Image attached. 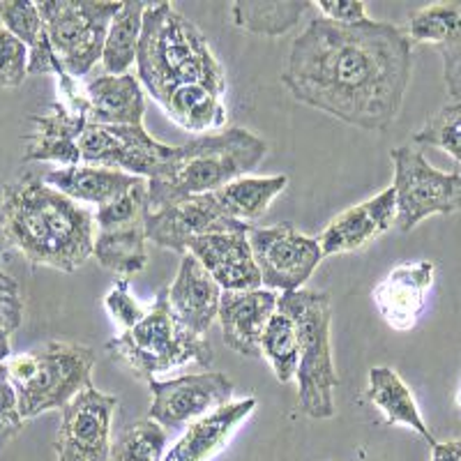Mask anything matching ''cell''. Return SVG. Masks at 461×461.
<instances>
[{"mask_svg": "<svg viewBox=\"0 0 461 461\" xmlns=\"http://www.w3.org/2000/svg\"><path fill=\"white\" fill-rule=\"evenodd\" d=\"M106 351L113 360L134 372V376L150 383L159 374L178 369L189 362L210 369L215 351L205 337L183 330L168 307V291L159 288L155 300L146 307L134 328L106 341Z\"/></svg>", "mask_w": 461, "mask_h": 461, "instance_id": "8992f818", "label": "cell"}, {"mask_svg": "<svg viewBox=\"0 0 461 461\" xmlns=\"http://www.w3.org/2000/svg\"><path fill=\"white\" fill-rule=\"evenodd\" d=\"M431 461H461V438L443 440L431 446Z\"/></svg>", "mask_w": 461, "mask_h": 461, "instance_id": "60d3db41", "label": "cell"}, {"mask_svg": "<svg viewBox=\"0 0 461 461\" xmlns=\"http://www.w3.org/2000/svg\"><path fill=\"white\" fill-rule=\"evenodd\" d=\"M122 3L97 0H42L37 10L44 22L53 53L72 79H84L102 63L111 19Z\"/></svg>", "mask_w": 461, "mask_h": 461, "instance_id": "ba28073f", "label": "cell"}, {"mask_svg": "<svg viewBox=\"0 0 461 461\" xmlns=\"http://www.w3.org/2000/svg\"><path fill=\"white\" fill-rule=\"evenodd\" d=\"M286 187V176H267V178L245 176V178H238L226 185V187H221L212 196H215L217 205H220V210L229 220L252 226V221L266 215V210L270 208V203Z\"/></svg>", "mask_w": 461, "mask_h": 461, "instance_id": "83f0119b", "label": "cell"}, {"mask_svg": "<svg viewBox=\"0 0 461 461\" xmlns=\"http://www.w3.org/2000/svg\"><path fill=\"white\" fill-rule=\"evenodd\" d=\"M224 230H249V226L229 220L212 194L194 196L146 212V240L171 252L187 254V245L194 238L224 233Z\"/></svg>", "mask_w": 461, "mask_h": 461, "instance_id": "9a60e30c", "label": "cell"}, {"mask_svg": "<svg viewBox=\"0 0 461 461\" xmlns=\"http://www.w3.org/2000/svg\"><path fill=\"white\" fill-rule=\"evenodd\" d=\"M261 356L266 357L279 383H291L298 374L300 341L294 319L284 312H275L266 325L261 339Z\"/></svg>", "mask_w": 461, "mask_h": 461, "instance_id": "1f68e13d", "label": "cell"}, {"mask_svg": "<svg viewBox=\"0 0 461 461\" xmlns=\"http://www.w3.org/2000/svg\"><path fill=\"white\" fill-rule=\"evenodd\" d=\"M0 23L28 49V74H53L58 81V95H60L58 102L72 111L88 113L81 86L65 72L53 53L37 3H31V0L0 3Z\"/></svg>", "mask_w": 461, "mask_h": 461, "instance_id": "5bb4252c", "label": "cell"}, {"mask_svg": "<svg viewBox=\"0 0 461 461\" xmlns=\"http://www.w3.org/2000/svg\"><path fill=\"white\" fill-rule=\"evenodd\" d=\"M247 240L267 291H300L323 261L319 240L303 236L288 224L252 226Z\"/></svg>", "mask_w": 461, "mask_h": 461, "instance_id": "30bf717a", "label": "cell"}, {"mask_svg": "<svg viewBox=\"0 0 461 461\" xmlns=\"http://www.w3.org/2000/svg\"><path fill=\"white\" fill-rule=\"evenodd\" d=\"M418 146L440 148L447 152L455 162H461V104L450 102L440 106L425 125L413 134Z\"/></svg>", "mask_w": 461, "mask_h": 461, "instance_id": "836d02e7", "label": "cell"}, {"mask_svg": "<svg viewBox=\"0 0 461 461\" xmlns=\"http://www.w3.org/2000/svg\"><path fill=\"white\" fill-rule=\"evenodd\" d=\"M367 399L381 411L388 425L409 427L415 434L422 436L429 443V447L436 446L434 434L420 413L413 393L393 367H374L369 372Z\"/></svg>", "mask_w": 461, "mask_h": 461, "instance_id": "484cf974", "label": "cell"}, {"mask_svg": "<svg viewBox=\"0 0 461 461\" xmlns=\"http://www.w3.org/2000/svg\"><path fill=\"white\" fill-rule=\"evenodd\" d=\"M397 221V205H394V189H383L381 194L372 196L365 203L344 210L330 224L325 226L316 240L321 245V254L337 257V254L357 252L362 247L383 236Z\"/></svg>", "mask_w": 461, "mask_h": 461, "instance_id": "ac0fdd59", "label": "cell"}, {"mask_svg": "<svg viewBox=\"0 0 461 461\" xmlns=\"http://www.w3.org/2000/svg\"><path fill=\"white\" fill-rule=\"evenodd\" d=\"M394 167V205L402 233L413 230L431 215H452L461 210V173L438 171L418 148L399 146L390 152Z\"/></svg>", "mask_w": 461, "mask_h": 461, "instance_id": "9c48e42d", "label": "cell"}, {"mask_svg": "<svg viewBox=\"0 0 461 461\" xmlns=\"http://www.w3.org/2000/svg\"><path fill=\"white\" fill-rule=\"evenodd\" d=\"M413 72V44L383 22L339 26L314 16L291 44L282 72L294 100L346 125L385 131L402 111Z\"/></svg>", "mask_w": 461, "mask_h": 461, "instance_id": "6da1fadb", "label": "cell"}, {"mask_svg": "<svg viewBox=\"0 0 461 461\" xmlns=\"http://www.w3.org/2000/svg\"><path fill=\"white\" fill-rule=\"evenodd\" d=\"M173 146L152 139L143 125H97L88 122L79 139L81 164L113 168L148 180L171 155Z\"/></svg>", "mask_w": 461, "mask_h": 461, "instance_id": "8fae6325", "label": "cell"}, {"mask_svg": "<svg viewBox=\"0 0 461 461\" xmlns=\"http://www.w3.org/2000/svg\"><path fill=\"white\" fill-rule=\"evenodd\" d=\"M7 374L23 420L63 411L81 390L93 385L95 351L77 341H49L7 357Z\"/></svg>", "mask_w": 461, "mask_h": 461, "instance_id": "5b68a950", "label": "cell"}, {"mask_svg": "<svg viewBox=\"0 0 461 461\" xmlns=\"http://www.w3.org/2000/svg\"><path fill=\"white\" fill-rule=\"evenodd\" d=\"M146 3L130 0V3H122L121 10L115 12V16L111 19L104 51H102L104 74L121 77V74H130L131 65H137L139 42H141L143 31V12H146Z\"/></svg>", "mask_w": 461, "mask_h": 461, "instance_id": "f546056e", "label": "cell"}, {"mask_svg": "<svg viewBox=\"0 0 461 461\" xmlns=\"http://www.w3.org/2000/svg\"><path fill=\"white\" fill-rule=\"evenodd\" d=\"M312 7L307 0H238L230 7V23L252 35L282 37L294 31Z\"/></svg>", "mask_w": 461, "mask_h": 461, "instance_id": "f1b7e54d", "label": "cell"}, {"mask_svg": "<svg viewBox=\"0 0 461 461\" xmlns=\"http://www.w3.org/2000/svg\"><path fill=\"white\" fill-rule=\"evenodd\" d=\"M23 321V295L16 279L3 267L0 252V362L12 356V335Z\"/></svg>", "mask_w": 461, "mask_h": 461, "instance_id": "e575fe53", "label": "cell"}, {"mask_svg": "<svg viewBox=\"0 0 461 461\" xmlns=\"http://www.w3.org/2000/svg\"><path fill=\"white\" fill-rule=\"evenodd\" d=\"M0 230L28 263L77 273L93 257L95 217L86 205L26 171L3 187Z\"/></svg>", "mask_w": 461, "mask_h": 461, "instance_id": "7a4b0ae2", "label": "cell"}, {"mask_svg": "<svg viewBox=\"0 0 461 461\" xmlns=\"http://www.w3.org/2000/svg\"><path fill=\"white\" fill-rule=\"evenodd\" d=\"M118 397L90 385L60 411L56 436L58 461H109L111 425Z\"/></svg>", "mask_w": 461, "mask_h": 461, "instance_id": "7c38bea8", "label": "cell"}, {"mask_svg": "<svg viewBox=\"0 0 461 461\" xmlns=\"http://www.w3.org/2000/svg\"><path fill=\"white\" fill-rule=\"evenodd\" d=\"M148 385L152 394L148 418L167 429L192 425L194 420L203 418L210 411L233 402V393H236L233 381L221 372L187 374L171 381L152 378Z\"/></svg>", "mask_w": 461, "mask_h": 461, "instance_id": "4fadbf2b", "label": "cell"}, {"mask_svg": "<svg viewBox=\"0 0 461 461\" xmlns=\"http://www.w3.org/2000/svg\"><path fill=\"white\" fill-rule=\"evenodd\" d=\"M104 304L106 310H109L111 319L121 328V332L134 328L141 321L143 312H146V307L131 295L130 279H118L115 286L109 291V295L104 298Z\"/></svg>", "mask_w": 461, "mask_h": 461, "instance_id": "8d00e7d4", "label": "cell"}, {"mask_svg": "<svg viewBox=\"0 0 461 461\" xmlns=\"http://www.w3.org/2000/svg\"><path fill=\"white\" fill-rule=\"evenodd\" d=\"M167 115L176 125L187 131L205 134L210 130H221L229 122V111L224 104V95L205 86H185L173 90L159 102Z\"/></svg>", "mask_w": 461, "mask_h": 461, "instance_id": "4316f807", "label": "cell"}, {"mask_svg": "<svg viewBox=\"0 0 461 461\" xmlns=\"http://www.w3.org/2000/svg\"><path fill=\"white\" fill-rule=\"evenodd\" d=\"M42 178L44 183L51 185L60 194L69 196L77 203H95L97 208L125 194L127 189L139 180L130 173L88 167V164L53 168V171L42 173Z\"/></svg>", "mask_w": 461, "mask_h": 461, "instance_id": "d4e9b609", "label": "cell"}, {"mask_svg": "<svg viewBox=\"0 0 461 461\" xmlns=\"http://www.w3.org/2000/svg\"><path fill=\"white\" fill-rule=\"evenodd\" d=\"M187 254L203 266L221 291H257L263 286L247 230H224L194 238L187 245Z\"/></svg>", "mask_w": 461, "mask_h": 461, "instance_id": "2e32d148", "label": "cell"}, {"mask_svg": "<svg viewBox=\"0 0 461 461\" xmlns=\"http://www.w3.org/2000/svg\"><path fill=\"white\" fill-rule=\"evenodd\" d=\"M275 291L257 288V291H221L220 314L221 337L230 351L245 357L261 356V339L270 316L277 312Z\"/></svg>", "mask_w": 461, "mask_h": 461, "instance_id": "d6986e66", "label": "cell"}, {"mask_svg": "<svg viewBox=\"0 0 461 461\" xmlns=\"http://www.w3.org/2000/svg\"><path fill=\"white\" fill-rule=\"evenodd\" d=\"M28 77V49L0 26V88L12 90Z\"/></svg>", "mask_w": 461, "mask_h": 461, "instance_id": "d590c367", "label": "cell"}, {"mask_svg": "<svg viewBox=\"0 0 461 461\" xmlns=\"http://www.w3.org/2000/svg\"><path fill=\"white\" fill-rule=\"evenodd\" d=\"M88 104V122L97 125H143V88L137 74L93 77L81 88Z\"/></svg>", "mask_w": 461, "mask_h": 461, "instance_id": "603a6c76", "label": "cell"}, {"mask_svg": "<svg viewBox=\"0 0 461 461\" xmlns=\"http://www.w3.org/2000/svg\"><path fill=\"white\" fill-rule=\"evenodd\" d=\"M35 130L26 137L23 162H53L79 167V139L88 125V115L77 113L60 102H53L44 113L31 118Z\"/></svg>", "mask_w": 461, "mask_h": 461, "instance_id": "44dd1931", "label": "cell"}, {"mask_svg": "<svg viewBox=\"0 0 461 461\" xmlns=\"http://www.w3.org/2000/svg\"><path fill=\"white\" fill-rule=\"evenodd\" d=\"M316 10L321 12L323 19L339 26H356V23L369 22L372 16L367 14V5L365 3H356V0H332V3H316Z\"/></svg>", "mask_w": 461, "mask_h": 461, "instance_id": "f35d334b", "label": "cell"}, {"mask_svg": "<svg viewBox=\"0 0 461 461\" xmlns=\"http://www.w3.org/2000/svg\"><path fill=\"white\" fill-rule=\"evenodd\" d=\"M277 310L294 319L298 328V406L314 420L335 415V388L339 376L335 372L330 344L332 307L330 294L325 291H294L277 298Z\"/></svg>", "mask_w": 461, "mask_h": 461, "instance_id": "52a82bcc", "label": "cell"}, {"mask_svg": "<svg viewBox=\"0 0 461 461\" xmlns=\"http://www.w3.org/2000/svg\"><path fill=\"white\" fill-rule=\"evenodd\" d=\"M257 411V399L247 397L229 402L220 409L210 411L203 418L187 425L178 443L164 455V461H210L229 446L230 436Z\"/></svg>", "mask_w": 461, "mask_h": 461, "instance_id": "7402d4cb", "label": "cell"}, {"mask_svg": "<svg viewBox=\"0 0 461 461\" xmlns=\"http://www.w3.org/2000/svg\"><path fill=\"white\" fill-rule=\"evenodd\" d=\"M168 291V307L183 330L205 337L220 314L221 288L192 254H183L178 275Z\"/></svg>", "mask_w": 461, "mask_h": 461, "instance_id": "ffe728a7", "label": "cell"}, {"mask_svg": "<svg viewBox=\"0 0 461 461\" xmlns=\"http://www.w3.org/2000/svg\"><path fill=\"white\" fill-rule=\"evenodd\" d=\"M137 79L155 102L185 86H205L226 95V72L203 32L171 3H155L143 12L137 53Z\"/></svg>", "mask_w": 461, "mask_h": 461, "instance_id": "277c9868", "label": "cell"}, {"mask_svg": "<svg viewBox=\"0 0 461 461\" xmlns=\"http://www.w3.org/2000/svg\"><path fill=\"white\" fill-rule=\"evenodd\" d=\"M93 257L118 279H131L146 267V217L95 226Z\"/></svg>", "mask_w": 461, "mask_h": 461, "instance_id": "cb8c5ba5", "label": "cell"}, {"mask_svg": "<svg viewBox=\"0 0 461 461\" xmlns=\"http://www.w3.org/2000/svg\"><path fill=\"white\" fill-rule=\"evenodd\" d=\"M26 420L19 413V402L10 383L5 362H0V450L23 429Z\"/></svg>", "mask_w": 461, "mask_h": 461, "instance_id": "74e56055", "label": "cell"}, {"mask_svg": "<svg viewBox=\"0 0 461 461\" xmlns=\"http://www.w3.org/2000/svg\"><path fill=\"white\" fill-rule=\"evenodd\" d=\"M167 431L158 422L139 420L111 443V461H164Z\"/></svg>", "mask_w": 461, "mask_h": 461, "instance_id": "d6a6232c", "label": "cell"}, {"mask_svg": "<svg viewBox=\"0 0 461 461\" xmlns=\"http://www.w3.org/2000/svg\"><path fill=\"white\" fill-rule=\"evenodd\" d=\"M443 53V81L452 102L461 104V42L455 47L440 49Z\"/></svg>", "mask_w": 461, "mask_h": 461, "instance_id": "ab89813d", "label": "cell"}, {"mask_svg": "<svg viewBox=\"0 0 461 461\" xmlns=\"http://www.w3.org/2000/svg\"><path fill=\"white\" fill-rule=\"evenodd\" d=\"M456 406L461 409V381H459V393H456Z\"/></svg>", "mask_w": 461, "mask_h": 461, "instance_id": "b9f144b4", "label": "cell"}, {"mask_svg": "<svg viewBox=\"0 0 461 461\" xmlns=\"http://www.w3.org/2000/svg\"><path fill=\"white\" fill-rule=\"evenodd\" d=\"M267 143L245 127L201 134L159 164L148 183V208L159 210L194 196L215 194L238 178H245L266 159Z\"/></svg>", "mask_w": 461, "mask_h": 461, "instance_id": "3957f363", "label": "cell"}, {"mask_svg": "<svg viewBox=\"0 0 461 461\" xmlns=\"http://www.w3.org/2000/svg\"><path fill=\"white\" fill-rule=\"evenodd\" d=\"M411 44H438L440 49L461 42V3H434L413 12L403 28Z\"/></svg>", "mask_w": 461, "mask_h": 461, "instance_id": "4dcf8cb0", "label": "cell"}, {"mask_svg": "<svg viewBox=\"0 0 461 461\" xmlns=\"http://www.w3.org/2000/svg\"><path fill=\"white\" fill-rule=\"evenodd\" d=\"M436 266L431 261L402 263L374 288V303L381 319L394 332H409L425 310L427 295L434 286Z\"/></svg>", "mask_w": 461, "mask_h": 461, "instance_id": "e0dca14e", "label": "cell"}]
</instances>
